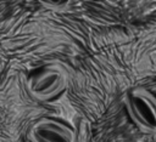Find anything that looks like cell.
Returning <instances> with one entry per match:
<instances>
[{
    "label": "cell",
    "instance_id": "1",
    "mask_svg": "<svg viewBox=\"0 0 156 142\" xmlns=\"http://www.w3.org/2000/svg\"><path fill=\"white\" fill-rule=\"evenodd\" d=\"M68 73L60 63L48 64L34 73L27 80V90L37 101L46 102L60 96L68 86Z\"/></svg>",
    "mask_w": 156,
    "mask_h": 142
},
{
    "label": "cell",
    "instance_id": "2",
    "mask_svg": "<svg viewBox=\"0 0 156 142\" xmlns=\"http://www.w3.org/2000/svg\"><path fill=\"white\" fill-rule=\"evenodd\" d=\"M124 106L133 123L147 134H156V96L144 87L126 92Z\"/></svg>",
    "mask_w": 156,
    "mask_h": 142
},
{
    "label": "cell",
    "instance_id": "3",
    "mask_svg": "<svg viewBox=\"0 0 156 142\" xmlns=\"http://www.w3.org/2000/svg\"><path fill=\"white\" fill-rule=\"evenodd\" d=\"M28 138L30 142H77V132L61 120L43 118L30 126Z\"/></svg>",
    "mask_w": 156,
    "mask_h": 142
},
{
    "label": "cell",
    "instance_id": "4",
    "mask_svg": "<svg viewBox=\"0 0 156 142\" xmlns=\"http://www.w3.org/2000/svg\"><path fill=\"white\" fill-rule=\"evenodd\" d=\"M41 6L54 10V11H61L69 6L71 0H37Z\"/></svg>",
    "mask_w": 156,
    "mask_h": 142
}]
</instances>
